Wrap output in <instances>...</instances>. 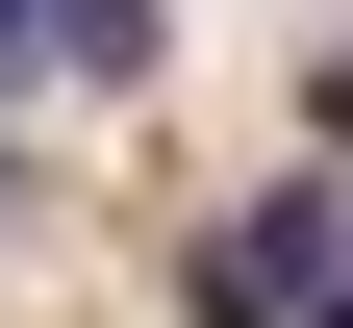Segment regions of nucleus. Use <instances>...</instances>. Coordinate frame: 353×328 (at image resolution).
Segmentation results:
<instances>
[{
  "label": "nucleus",
  "instance_id": "nucleus-2",
  "mask_svg": "<svg viewBox=\"0 0 353 328\" xmlns=\"http://www.w3.org/2000/svg\"><path fill=\"white\" fill-rule=\"evenodd\" d=\"M26 76H152V0H0V102Z\"/></svg>",
  "mask_w": 353,
  "mask_h": 328
},
{
  "label": "nucleus",
  "instance_id": "nucleus-1",
  "mask_svg": "<svg viewBox=\"0 0 353 328\" xmlns=\"http://www.w3.org/2000/svg\"><path fill=\"white\" fill-rule=\"evenodd\" d=\"M328 253H353V202H328V152H303L278 202H228L202 253H176V328H303V303H328Z\"/></svg>",
  "mask_w": 353,
  "mask_h": 328
},
{
  "label": "nucleus",
  "instance_id": "nucleus-3",
  "mask_svg": "<svg viewBox=\"0 0 353 328\" xmlns=\"http://www.w3.org/2000/svg\"><path fill=\"white\" fill-rule=\"evenodd\" d=\"M303 152H328V177H353V51H328V76H303Z\"/></svg>",
  "mask_w": 353,
  "mask_h": 328
},
{
  "label": "nucleus",
  "instance_id": "nucleus-5",
  "mask_svg": "<svg viewBox=\"0 0 353 328\" xmlns=\"http://www.w3.org/2000/svg\"><path fill=\"white\" fill-rule=\"evenodd\" d=\"M303 328H353V303H303Z\"/></svg>",
  "mask_w": 353,
  "mask_h": 328
},
{
  "label": "nucleus",
  "instance_id": "nucleus-4",
  "mask_svg": "<svg viewBox=\"0 0 353 328\" xmlns=\"http://www.w3.org/2000/svg\"><path fill=\"white\" fill-rule=\"evenodd\" d=\"M328 303H353V253H328Z\"/></svg>",
  "mask_w": 353,
  "mask_h": 328
}]
</instances>
